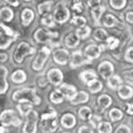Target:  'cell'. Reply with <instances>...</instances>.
Returning <instances> with one entry per match:
<instances>
[{"mask_svg": "<svg viewBox=\"0 0 133 133\" xmlns=\"http://www.w3.org/2000/svg\"><path fill=\"white\" fill-rule=\"evenodd\" d=\"M127 108V112H128V114H130V115H133V103H129V104L125 105Z\"/></svg>", "mask_w": 133, "mask_h": 133, "instance_id": "50", "label": "cell"}, {"mask_svg": "<svg viewBox=\"0 0 133 133\" xmlns=\"http://www.w3.org/2000/svg\"><path fill=\"white\" fill-rule=\"evenodd\" d=\"M110 6L115 10L123 9L127 5V0H109Z\"/></svg>", "mask_w": 133, "mask_h": 133, "instance_id": "39", "label": "cell"}, {"mask_svg": "<svg viewBox=\"0 0 133 133\" xmlns=\"http://www.w3.org/2000/svg\"><path fill=\"white\" fill-rule=\"evenodd\" d=\"M0 122L3 127H19L21 124V120L19 119V116L17 115L16 111L8 109V110H3L1 113H0Z\"/></svg>", "mask_w": 133, "mask_h": 133, "instance_id": "8", "label": "cell"}, {"mask_svg": "<svg viewBox=\"0 0 133 133\" xmlns=\"http://www.w3.org/2000/svg\"><path fill=\"white\" fill-rule=\"evenodd\" d=\"M71 23L77 27H83V26H85V23H87V19L82 16H74L71 19Z\"/></svg>", "mask_w": 133, "mask_h": 133, "instance_id": "40", "label": "cell"}, {"mask_svg": "<svg viewBox=\"0 0 133 133\" xmlns=\"http://www.w3.org/2000/svg\"><path fill=\"white\" fill-rule=\"evenodd\" d=\"M98 72L103 79H107L108 80L111 76H113L114 65L112 62L108 61V60L102 61L101 63H99V65H98Z\"/></svg>", "mask_w": 133, "mask_h": 133, "instance_id": "13", "label": "cell"}, {"mask_svg": "<svg viewBox=\"0 0 133 133\" xmlns=\"http://www.w3.org/2000/svg\"><path fill=\"white\" fill-rule=\"evenodd\" d=\"M63 43L66 48L69 49H74L77 48L79 43H80V38L77 36L76 32H72V33H69V35H66L63 39Z\"/></svg>", "mask_w": 133, "mask_h": 133, "instance_id": "20", "label": "cell"}, {"mask_svg": "<svg viewBox=\"0 0 133 133\" xmlns=\"http://www.w3.org/2000/svg\"><path fill=\"white\" fill-rule=\"evenodd\" d=\"M71 8L74 12H77V14H81V12L84 10V6H83V3L80 1V0H76V1L72 2L71 5Z\"/></svg>", "mask_w": 133, "mask_h": 133, "instance_id": "41", "label": "cell"}, {"mask_svg": "<svg viewBox=\"0 0 133 133\" xmlns=\"http://www.w3.org/2000/svg\"><path fill=\"white\" fill-rule=\"evenodd\" d=\"M0 133H8V129L6 127L1 125V127H0Z\"/></svg>", "mask_w": 133, "mask_h": 133, "instance_id": "52", "label": "cell"}, {"mask_svg": "<svg viewBox=\"0 0 133 133\" xmlns=\"http://www.w3.org/2000/svg\"><path fill=\"white\" fill-rule=\"evenodd\" d=\"M60 124H61V127L64 128V129H72V128H74L76 127V124H77L76 115H74L73 113H70V112L64 113L60 119Z\"/></svg>", "mask_w": 133, "mask_h": 133, "instance_id": "18", "label": "cell"}, {"mask_svg": "<svg viewBox=\"0 0 133 133\" xmlns=\"http://www.w3.org/2000/svg\"><path fill=\"white\" fill-rule=\"evenodd\" d=\"M100 1H101V0H88V6L91 8L100 6Z\"/></svg>", "mask_w": 133, "mask_h": 133, "instance_id": "48", "label": "cell"}, {"mask_svg": "<svg viewBox=\"0 0 133 133\" xmlns=\"http://www.w3.org/2000/svg\"><path fill=\"white\" fill-rule=\"evenodd\" d=\"M5 2L11 7H18L20 5V0H5Z\"/></svg>", "mask_w": 133, "mask_h": 133, "instance_id": "47", "label": "cell"}, {"mask_svg": "<svg viewBox=\"0 0 133 133\" xmlns=\"http://www.w3.org/2000/svg\"><path fill=\"white\" fill-rule=\"evenodd\" d=\"M70 52L64 48H56L52 52V60L58 65H66V63L70 61Z\"/></svg>", "mask_w": 133, "mask_h": 133, "instance_id": "9", "label": "cell"}, {"mask_svg": "<svg viewBox=\"0 0 133 133\" xmlns=\"http://www.w3.org/2000/svg\"><path fill=\"white\" fill-rule=\"evenodd\" d=\"M118 94L119 97L123 99V100H127V99H131L133 97V89L132 87L130 85H125V84H121L118 89Z\"/></svg>", "mask_w": 133, "mask_h": 133, "instance_id": "26", "label": "cell"}, {"mask_svg": "<svg viewBox=\"0 0 133 133\" xmlns=\"http://www.w3.org/2000/svg\"><path fill=\"white\" fill-rule=\"evenodd\" d=\"M89 99H90V95L87 91H79L76 97L70 101V103L72 105H79V104H82V103H87L89 101Z\"/></svg>", "mask_w": 133, "mask_h": 133, "instance_id": "24", "label": "cell"}, {"mask_svg": "<svg viewBox=\"0 0 133 133\" xmlns=\"http://www.w3.org/2000/svg\"><path fill=\"white\" fill-rule=\"evenodd\" d=\"M79 118H80L82 121H89L90 118L92 116V111H91V108L89 107H81L78 111Z\"/></svg>", "mask_w": 133, "mask_h": 133, "instance_id": "29", "label": "cell"}, {"mask_svg": "<svg viewBox=\"0 0 133 133\" xmlns=\"http://www.w3.org/2000/svg\"><path fill=\"white\" fill-rule=\"evenodd\" d=\"M119 43H120L119 40L116 38H114V37H108V39H107V47L109 49H111V50L115 49L119 45Z\"/></svg>", "mask_w": 133, "mask_h": 133, "instance_id": "42", "label": "cell"}, {"mask_svg": "<svg viewBox=\"0 0 133 133\" xmlns=\"http://www.w3.org/2000/svg\"><path fill=\"white\" fill-rule=\"evenodd\" d=\"M77 36L80 38V40L83 39H87L88 37L91 35V28L88 26H83V27H79L77 30H76Z\"/></svg>", "mask_w": 133, "mask_h": 133, "instance_id": "33", "label": "cell"}, {"mask_svg": "<svg viewBox=\"0 0 133 133\" xmlns=\"http://www.w3.org/2000/svg\"><path fill=\"white\" fill-rule=\"evenodd\" d=\"M93 37H94V39L97 40V41L102 42V41H104V40L108 39V33H107V31L104 30V29L98 28V29H95V30H94Z\"/></svg>", "mask_w": 133, "mask_h": 133, "instance_id": "35", "label": "cell"}, {"mask_svg": "<svg viewBox=\"0 0 133 133\" xmlns=\"http://www.w3.org/2000/svg\"><path fill=\"white\" fill-rule=\"evenodd\" d=\"M15 18V12L10 7H1L0 8V20L3 22H10Z\"/></svg>", "mask_w": 133, "mask_h": 133, "instance_id": "22", "label": "cell"}, {"mask_svg": "<svg viewBox=\"0 0 133 133\" xmlns=\"http://www.w3.org/2000/svg\"><path fill=\"white\" fill-rule=\"evenodd\" d=\"M97 130L99 133H112V125L109 122L101 121L98 124Z\"/></svg>", "mask_w": 133, "mask_h": 133, "instance_id": "37", "label": "cell"}, {"mask_svg": "<svg viewBox=\"0 0 133 133\" xmlns=\"http://www.w3.org/2000/svg\"><path fill=\"white\" fill-rule=\"evenodd\" d=\"M64 99H65L64 95L62 94L58 89L51 91V93H50V95H49L50 102L53 103V104H61V103L63 102Z\"/></svg>", "mask_w": 133, "mask_h": 133, "instance_id": "27", "label": "cell"}, {"mask_svg": "<svg viewBox=\"0 0 133 133\" xmlns=\"http://www.w3.org/2000/svg\"><path fill=\"white\" fill-rule=\"evenodd\" d=\"M56 3L53 0H48V1H44L42 3H39L38 6H37V10H38V15L39 16H44L47 14H50V11L52 10V8H55Z\"/></svg>", "mask_w": 133, "mask_h": 133, "instance_id": "21", "label": "cell"}, {"mask_svg": "<svg viewBox=\"0 0 133 133\" xmlns=\"http://www.w3.org/2000/svg\"><path fill=\"white\" fill-rule=\"evenodd\" d=\"M78 133H94L93 128L89 127V125H82L80 127V129L78 130Z\"/></svg>", "mask_w": 133, "mask_h": 133, "instance_id": "44", "label": "cell"}, {"mask_svg": "<svg viewBox=\"0 0 133 133\" xmlns=\"http://www.w3.org/2000/svg\"><path fill=\"white\" fill-rule=\"evenodd\" d=\"M124 58H125V60H127V61H129V62H133V47H132V48H129V49L127 50Z\"/></svg>", "mask_w": 133, "mask_h": 133, "instance_id": "46", "label": "cell"}, {"mask_svg": "<svg viewBox=\"0 0 133 133\" xmlns=\"http://www.w3.org/2000/svg\"><path fill=\"white\" fill-rule=\"evenodd\" d=\"M87 85H88V88H89V90H90L91 93H98V92H100V91L102 90V88H103L102 82L100 81V80H98V79H94V80L90 81Z\"/></svg>", "mask_w": 133, "mask_h": 133, "instance_id": "32", "label": "cell"}, {"mask_svg": "<svg viewBox=\"0 0 133 133\" xmlns=\"http://www.w3.org/2000/svg\"><path fill=\"white\" fill-rule=\"evenodd\" d=\"M89 121H90V123H91V127H92L93 129H94V128L97 129L98 124H99L100 122H101V116L98 115V114H93V115L90 118Z\"/></svg>", "mask_w": 133, "mask_h": 133, "instance_id": "43", "label": "cell"}, {"mask_svg": "<svg viewBox=\"0 0 133 133\" xmlns=\"http://www.w3.org/2000/svg\"><path fill=\"white\" fill-rule=\"evenodd\" d=\"M79 78H80V80L83 83L88 84L90 81L94 80V79H98V76H97V73H95L92 69H87V70H83V71L80 72V74H79Z\"/></svg>", "mask_w": 133, "mask_h": 133, "instance_id": "25", "label": "cell"}, {"mask_svg": "<svg viewBox=\"0 0 133 133\" xmlns=\"http://www.w3.org/2000/svg\"><path fill=\"white\" fill-rule=\"evenodd\" d=\"M27 72L22 69H17L10 74V80L15 83V84H22L27 81Z\"/></svg>", "mask_w": 133, "mask_h": 133, "instance_id": "19", "label": "cell"}, {"mask_svg": "<svg viewBox=\"0 0 133 133\" xmlns=\"http://www.w3.org/2000/svg\"><path fill=\"white\" fill-rule=\"evenodd\" d=\"M105 11V8L103 6H97L91 9V17H92L94 23H100V19L102 17V14Z\"/></svg>", "mask_w": 133, "mask_h": 133, "instance_id": "28", "label": "cell"}, {"mask_svg": "<svg viewBox=\"0 0 133 133\" xmlns=\"http://www.w3.org/2000/svg\"><path fill=\"white\" fill-rule=\"evenodd\" d=\"M40 129L43 133H53L58 130V113L55 109L49 108L40 116Z\"/></svg>", "mask_w": 133, "mask_h": 133, "instance_id": "2", "label": "cell"}, {"mask_svg": "<svg viewBox=\"0 0 133 133\" xmlns=\"http://www.w3.org/2000/svg\"><path fill=\"white\" fill-rule=\"evenodd\" d=\"M125 19L129 23H133V12L130 11V12H127L125 15Z\"/></svg>", "mask_w": 133, "mask_h": 133, "instance_id": "49", "label": "cell"}, {"mask_svg": "<svg viewBox=\"0 0 133 133\" xmlns=\"http://www.w3.org/2000/svg\"><path fill=\"white\" fill-rule=\"evenodd\" d=\"M40 22H41V24H42L44 28H48V29L56 26V21H55L53 16L51 14H47V15L42 16V17H41Z\"/></svg>", "mask_w": 133, "mask_h": 133, "instance_id": "30", "label": "cell"}, {"mask_svg": "<svg viewBox=\"0 0 133 133\" xmlns=\"http://www.w3.org/2000/svg\"><path fill=\"white\" fill-rule=\"evenodd\" d=\"M103 24L108 28H112V27H114V26L118 24V19L111 14L105 15L104 18H103Z\"/></svg>", "mask_w": 133, "mask_h": 133, "instance_id": "34", "label": "cell"}, {"mask_svg": "<svg viewBox=\"0 0 133 133\" xmlns=\"http://www.w3.org/2000/svg\"><path fill=\"white\" fill-rule=\"evenodd\" d=\"M107 81H108V87H109V89L115 90V89H119V87L121 85L122 79L119 76H115L114 74V76H111Z\"/></svg>", "mask_w": 133, "mask_h": 133, "instance_id": "31", "label": "cell"}, {"mask_svg": "<svg viewBox=\"0 0 133 133\" xmlns=\"http://www.w3.org/2000/svg\"><path fill=\"white\" fill-rule=\"evenodd\" d=\"M8 76H9V71H8L7 66L1 64L0 65V95L6 94L8 89H9Z\"/></svg>", "mask_w": 133, "mask_h": 133, "instance_id": "15", "label": "cell"}, {"mask_svg": "<svg viewBox=\"0 0 133 133\" xmlns=\"http://www.w3.org/2000/svg\"><path fill=\"white\" fill-rule=\"evenodd\" d=\"M11 100L14 102H30L33 105L41 103V98L37 94L36 88H22L12 92Z\"/></svg>", "mask_w": 133, "mask_h": 133, "instance_id": "1", "label": "cell"}, {"mask_svg": "<svg viewBox=\"0 0 133 133\" xmlns=\"http://www.w3.org/2000/svg\"><path fill=\"white\" fill-rule=\"evenodd\" d=\"M115 133H132L130 128H129L128 125H125V124H122V125H120L118 129H116Z\"/></svg>", "mask_w": 133, "mask_h": 133, "instance_id": "45", "label": "cell"}, {"mask_svg": "<svg viewBox=\"0 0 133 133\" xmlns=\"http://www.w3.org/2000/svg\"><path fill=\"white\" fill-rule=\"evenodd\" d=\"M52 16H53V19H55V21L57 23L63 24V23L69 21L70 10L63 1H58V2H56L55 8H53Z\"/></svg>", "mask_w": 133, "mask_h": 133, "instance_id": "6", "label": "cell"}, {"mask_svg": "<svg viewBox=\"0 0 133 133\" xmlns=\"http://www.w3.org/2000/svg\"><path fill=\"white\" fill-rule=\"evenodd\" d=\"M32 37L37 43H48L59 38V32L50 31L48 28H37Z\"/></svg>", "mask_w": 133, "mask_h": 133, "instance_id": "7", "label": "cell"}, {"mask_svg": "<svg viewBox=\"0 0 133 133\" xmlns=\"http://www.w3.org/2000/svg\"><path fill=\"white\" fill-rule=\"evenodd\" d=\"M26 121H24L22 133H37V128H38V121H39V113L35 109H30L26 115Z\"/></svg>", "mask_w": 133, "mask_h": 133, "instance_id": "5", "label": "cell"}, {"mask_svg": "<svg viewBox=\"0 0 133 133\" xmlns=\"http://www.w3.org/2000/svg\"><path fill=\"white\" fill-rule=\"evenodd\" d=\"M45 78H47V80L50 84L55 87H59L62 84V81H63V72L59 68H50L47 71Z\"/></svg>", "mask_w": 133, "mask_h": 133, "instance_id": "10", "label": "cell"}, {"mask_svg": "<svg viewBox=\"0 0 133 133\" xmlns=\"http://www.w3.org/2000/svg\"><path fill=\"white\" fill-rule=\"evenodd\" d=\"M58 90L60 91V92L64 95V98L68 100L70 102L71 100L76 97L78 91H77V88L72 84H69V83H62L61 85L58 87Z\"/></svg>", "mask_w": 133, "mask_h": 133, "instance_id": "16", "label": "cell"}, {"mask_svg": "<svg viewBox=\"0 0 133 133\" xmlns=\"http://www.w3.org/2000/svg\"><path fill=\"white\" fill-rule=\"evenodd\" d=\"M50 55H51V50L50 47L48 45H43L42 48H40V50L37 52L36 58L33 59L32 63H31V68L33 71L36 72H40L44 69L45 64H47V61L49 59Z\"/></svg>", "mask_w": 133, "mask_h": 133, "instance_id": "4", "label": "cell"}, {"mask_svg": "<svg viewBox=\"0 0 133 133\" xmlns=\"http://www.w3.org/2000/svg\"><path fill=\"white\" fill-rule=\"evenodd\" d=\"M62 133H70V132H62Z\"/></svg>", "mask_w": 133, "mask_h": 133, "instance_id": "54", "label": "cell"}, {"mask_svg": "<svg viewBox=\"0 0 133 133\" xmlns=\"http://www.w3.org/2000/svg\"><path fill=\"white\" fill-rule=\"evenodd\" d=\"M109 118H110L111 121L116 122V121H119V120H121L123 118V112L121 110L114 108V109L109 111Z\"/></svg>", "mask_w": 133, "mask_h": 133, "instance_id": "36", "label": "cell"}, {"mask_svg": "<svg viewBox=\"0 0 133 133\" xmlns=\"http://www.w3.org/2000/svg\"><path fill=\"white\" fill-rule=\"evenodd\" d=\"M36 53V48L31 45L29 42L26 41H21L18 45L15 48L14 52H12V62L16 64H21L26 59V57L32 56Z\"/></svg>", "mask_w": 133, "mask_h": 133, "instance_id": "3", "label": "cell"}, {"mask_svg": "<svg viewBox=\"0 0 133 133\" xmlns=\"http://www.w3.org/2000/svg\"><path fill=\"white\" fill-rule=\"evenodd\" d=\"M16 41L14 37L8 36L3 30H0V50H6L12 44V42Z\"/></svg>", "mask_w": 133, "mask_h": 133, "instance_id": "23", "label": "cell"}, {"mask_svg": "<svg viewBox=\"0 0 133 133\" xmlns=\"http://www.w3.org/2000/svg\"><path fill=\"white\" fill-rule=\"evenodd\" d=\"M90 60H87L85 57L83 56V52L81 50H77V51H73L71 53V57H70V61H69V64L72 69H76L79 68L85 63H89Z\"/></svg>", "mask_w": 133, "mask_h": 133, "instance_id": "11", "label": "cell"}, {"mask_svg": "<svg viewBox=\"0 0 133 133\" xmlns=\"http://www.w3.org/2000/svg\"><path fill=\"white\" fill-rule=\"evenodd\" d=\"M23 1H24V2H31L32 0H23Z\"/></svg>", "mask_w": 133, "mask_h": 133, "instance_id": "53", "label": "cell"}, {"mask_svg": "<svg viewBox=\"0 0 133 133\" xmlns=\"http://www.w3.org/2000/svg\"><path fill=\"white\" fill-rule=\"evenodd\" d=\"M35 18H36V14L31 8L24 7L20 11V22H21L22 27H29L33 22Z\"/></svg>", "mask_w": 133, "mask_h": 133, "instance_id": "12", "label": "cell"}, {"mask_svg": "<svg viewBox=\"0 0 133 133\" xmlns=\"http://www.w3.org/2000/svg\"><path fill=\"white\" fill-rule=\"evenodd\" d=\"M32 108H33V104H31L30 102H20L19 104H18V107H17V109L19 110L20 114L24 116L27 112L30 110V109H32Z\"/></svg>", "mask_w": 133, "mask_h": 133, "instance_id": "38", "label": "cell"}, {"mask_svg": "<svg viewBox=\"0 0 133 133\" xmlns=\"http://www.w3.org/2000/svg\"><path fill=\"white\" fill-rule=\"evenodd\" d=\"M101 52H102L101 47L98 45V44H93V43L87 45V47L84 48V51H83L84 57L90 61L94 60V59H98V58L101 56Z\"/></svg>", "mask_w": 133, "mask_h": 133, "instance_id": "14", "label": "cell"}, {"mask_svg": "<svg viewBox=\"0 0 133 133\" xmlns=\"http://www.w3.org/2000/svg\"><path fill=\"white\" fill-rule=\"evenodd\" d=\"M111 104H112V98L108 94H102L97 100V108H95V110H97L98 113H103L104 110L108 109Z\"/></svg>", "mask_w": 133, "mask_h": 133, "instance_id": "17", "label": "cell"}, {"mask_svg": "<svg viewBox=\"0 0 133 133\" xmlns=\"http://www.w3.org/2000/svg\"><path fill=\"white\" fill-rule=\"evenodd\" d=\"M124 74H127V77L129 79L133 80V70H131V71H128V72H124Z\"/></svg>", "mask_w": 133, "mask_h": 133, "instance_id": "51", "label": "cell"}]
</instances>
